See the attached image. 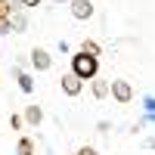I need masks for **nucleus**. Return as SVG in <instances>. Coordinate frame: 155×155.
<instances>
[{
  "mask_svg": "<svg viewBox=\"0 0 155 155\" xmlns=\"http://www.w3.org/2000/svg\"><path fill=\"white\" fill-rule=\"evenodd\" d=\"M99 71V56H90V53H74L71 56V74L78 81H93Z\"/></svg>",
  "mask_w": 155,
  "mask_h": 155,
  "instance_id": "obj_1",
  "label": "nucleus"
},
{
  "mask_svg": "<svg viewBox=\"0 0 155 155\" xmlns=\"http://www.w3.org/2000/svg\"><path fill=\"white\" fill-rule=\"evenodd\" d=\"M112 96L118 99V102H130L134 99V90L127 81H112Z\"/></svg>",
  "mask_w": 155,
  "mask_h": 155,
  "instance_id": "obj_2",
  "label": "nucleus"
},
{
  "mask_svg": "<svg viewBox=\"0 0 155 155\" xmlns=\"http://www.w3.org/2000/svg\"><path fill=\"white\" fill-rule=\"evenodd\" d=\"M71 16L74 19H90L93 16V3L90 0H71Z\"/></svg>",
  "mask_w": 155,
  "mask_h": 155,
  "instance_id": "obj_3",
  "label": "nucleus"
},
{
  "mask_svg": "<svg viewBox=\"0 0 155 155\" xmlns=\"http://www.w3.org/2000/svg\"><path fill=\"white\" fill-rule=\"evenodd\" d=\"M62 90H65L68 96H78V93H81V81H78L71 71H68V74H62Z\"/></svg>",
  "mask_w": 155,
  "mask_h": 155,
  "instance_id": "obj_4",
  "label": "nucleus"
},
{
  "mask_svg": "<svg viewBox=\"0 0 155 155\" xmlns=\"http://www.w3.org/2000/svg\"><path fill=\"white\" fill-rule=\"evenodd\" d=\"M31 62H34L37 71H47V68H50V56H47V50H34V53H31Z\"/></svg>",
  "mask_w": 155,
  "mask_h": 155,
  "instance_id": "obj_5",
  "label": "nucleus"
},
{
  "mask_svg": "<svg viewBox=\"0 0 155 155\" xmlns=\"http://www.w3.org/2000/svg\"><path fill=\"white\" fill-rule=\"evenodd\" d=\"M41 118H44L41 109H37V106H28V109H25V118H22V121H28V124H41Z\"/></svg>",
  "mask_w": 155,
  "mask_h": 155,
  "instance_id": "obj_6",
  "label": "nucleus"
},
{
  "mask_svg": "<svg viewBox=\"0 0 155 155\" xmlns=\"http://www.w3.org/2000/svg\"><path fill=\"white\" fill-rule=\"evenodd\" d=\"M19 87H22V93H31V90H34V81H31V74L19 71Z\"/></svg>",
  "mask_w": 155,
  "mask_h": 155,
  "instance_id": "obj_7",
  "label": "nucleus"
},
{
  "mask_svg": "<svg viewBox=\"0 0 155 155\" xmlns=\"http://www.w3.org/2000/svg\"><path fill=\"white\" fill-rule=\"evenodd\" d=\"M19 155H34V143H31V137H22V140H19Z\"/></svg>",
  "mask_w": 155,
  "mask_h": 155,
  "instance_id": "obj_8",
  "label": "nucleus"
},
{
  "mask_svg": "<svg viewBox=\"0 0 155 155\" xmlns=\"http://www.w3.org/2000/svg\"><path fill=\"white\" fill-rule=\"evenodd\" d=\"M81 53H90V56H99V47H96L93 41H84V44H81Z\"/></svg>",
  "mask_w": 155,
  "mask_h": 155,
  "instance_id": "obj_9",
  "label": "nucleus"
},
{
  "mask_svg": "<svg viewBox=\"0 0 155 155\" xmlns=\"http://www.w3.org/2000/svg\"><path fill=\"white\" fill-rule=\"evenodd\" d=\"M106 93H109V84H106V81H96V84H93V96H99V99H102Z\"/></svg>",
  "mask_w": 155,
  "mask_h": 155,
  "instance_id": "obj_10",
  "label": "nucleus"
},
{
  "mask_svg": "<svg viewBox=\"0 0 155 155\" xmlns=\"http://www.w3.org/2000/svg\"><path fill=\"white\" fill-rule=\"evenodd\" d=\"M9 127L19 130V127H22V115H9Z\"/></svg>",
  "mask_w": 155,
  "mask_h": 155,
  "instance_id": "obj_11",
  "label": "nucleus"
},
{
  "mask_svg": "<svg viewBox=\"0 0 155 155\" xmlns=\"http://www.w3.org/2000/svg\"><path fill=\"white\" fill-rule=\"evenodd\" d=\"M74 155H96V149H90V146H84V149H78Z\"/></svg>",
  "mask_w": 155,
  "mask_h": 155,
  "instance_id": "obj_12",
  "label": "nucleus"
},
{
  "mask_svg": "<svg viewBox=\"0 0 155 155\" xmlns=\"http://www.w3.org/2000/svg\"><path fill=\"white\" fill-rule=\"evenodd\" d=\"M25 6H41V0H22Z\"/></svg>",
  "mask_w": 155,
  "mask_h": 155,
  "instance_id": "obj_13",
  "label": "nucleus"
},
{
  "mask_svg": "<svg viewBox=\"0 0 155 155\" xmlns=\"http://www.w3.org/2000/svg\"><path fill=\"white\" fill-rule=\"evenodd\" d=\"M59 3H62V0H59Z\"/></svg>",
  "mask_w": 155,
  "mask_h": 155,
  "instance_id": "obj_14",
  "label": "nucleus"
}]
</instances>
